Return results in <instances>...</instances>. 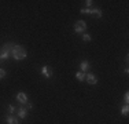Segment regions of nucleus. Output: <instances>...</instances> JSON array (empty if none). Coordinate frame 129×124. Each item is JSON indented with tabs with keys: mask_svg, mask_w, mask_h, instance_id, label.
Instances as JSON below:
<instances>
[{
	"mask_svg": "<svg viewBox=\"0 0 129 124\" xmlns=\"http://www.w3.org/2000/svg\"><path fill=\"white\" fill-rule=\"evenodd\" d=\"M6 74H7V72H6V69H3V68H0V80L4 79Z\"/></svg>",
	"mask_w": 129,
	"mask_h": 124,
	"instance_id": "14",
	"label": "nucleus"
},
{
	"mask_svg": "<svg viewBox=\"0 0 129 124\" xmlns=\"http://www.w3.org/2000/svg\"><path fill=\"white\" fill-rule=\"evenodd\" d=\"M11 50H13V44H10V43H7V44L3 46L2 52H0V62L7 61L8 58L11 57Z\"/></svg>",
	"mask_w": 129,
	"mask_h": 124,
	"instance_id": "2",
	"label": "nucleus"
},
{
	"mask_svg": "<svg viewBox=\"0 0 129 124\" xmlns=\"http://www.w3.org/2000/svg\"><path fill=\"white\" fill-rule=\"evenodd\" d=\"M91 15H93L95 18H102L103 17L102 10H100V8H91Z\"/></svg>",
	"mask_w": 129,
	"mask_h": 124,
	"instance_id": "9",
	"label": "nucleus"
},
{
	"mask_svg": "<svg viewBox=\"0 0 129 124\" xmlns=\"http://www.w3.org/2000/svg\"><path fill=\"white\" fill-rule=\"evenodd\" d=\"M85 81H88V84H98V79L93 73H85Z\"/></svg>",
	"mask_w": 129,
	"mask_h": 124,
	"instance_id": "4",
	"label": "nucleus"
},
{
	"mask_svg": "<svg viewBox=\"0 0 129 124\" xmlns=\"http://www.w3.org/2000/svg\"><path fill=\"white\" fill-rule=\"evenodd\" d=\"M124 101H125V104L128 105V102H129V94H128V92H125V95H124Z\"/></svg>",
	"mask_w": 129,
	"mask_h": 124,
	"instance_id": "18",
	"label": "nucleus"
},
{
	"mask_svg": "<svg viewBox=\"0 0 129 124\" xmlns=\"http://www.w3.org/2000/svg\"><path fill=\"white\" fill-rule=\"evenodd\" d=\"M11 55H13V58L15 61H21V59H25L27 57V52L22 46L15 44V46H13V50H11Z\"/></svg>",
	"mask_w": 129,
	"mask_h": 124,
	"instance_id": "1",
	"label": "nucleus"
},
{
	"mask_svg": "<svg viewBox=\"0 0 129 124\" xmlns=\"http://www.w3.org/2000/svg\"><path fill=\"white\" fill-rule=\"evenodd\" d=\"M128 112H129V106H128V105H125V106L121 108V114H122V116H128Z\"/></svg>",
	"mask_w": 129,
	"mask_h": 124,
	"instance_id": "12",
	"label": "nucleus"
},
{
	"mask_svg": "<svg viewBox=\"0 0 129 124\" xmlns=\"http://www.w3.org/2000/svg\"><path fill=\"white\" fill-rule=\"evenodd\" d=\"M22 106L25 108L26 110H30V109H33V105H32V104H29V102H26L25 105H22Z\"/></svg>",
	"mask_w": 129,
	"mask_h": 124,
	"instance_id": "15",
	"label": "nucleus"
},
{
	"mask_svg": "<svg viewBox=\"0 0 129 124\" xmlns=\"http://www.w3.org/2000/svg\"><path fill=\"white\" fill-rule=\"evenodd\" d=\"M17 117H18V119H22V120L26 119V117H27V110L23 106L17 108Z\"/></svg>",
	"mask_w": 129,
	"mask_h": 124,
	"instance_id": "5",
	"label": "nucleus"
},
{
	"mask_svg": "<svg viewBox=\"0 0 129 124\" xmlns=\"http://www.w3.org/2000/svg\"><path fill=\"white\" fill-rule=\"evenodd\" d=\"M74 32L76 33H84L85 30H87V22L85 21H82V19H80L77 21V22L74 24Z\"/></svg>",
	"mask_w": 129,
	"mask_h": 124,
	"instance_id": "3",
	"label": "nucleus"
},
{
	"mask_svg": "<svg viewBox=\"0 0 129 124\" xmlns=\"http://www.w3.org/2000/svg\"><path fill=\"white\" fill-rule=\"evenodd\" d=\"M76 79L78 81H85V73L84 72H77L76 73Z\"/></svg>",
	"mask_w": 129,
	"mask_h": 124,
	"instance_id": "11",
	"label": "nucleus"
},
{
	"mask_svg": "<svg viewBox=\"0 0 129 124\" xmlns=\"http://www.w3.org/2000/svg\"><path fill=\"white\" fill-rule=\"evenodd\" d=\"M82 14H91V8H81Z\"/></svg>",
	"mask_w": 129,
	"mask_h": 124,
	"instance_id": "17",
	"label": "nucleus"
},
{
	"mask_svg": "<svg viewBox=\"0 0 129 124\" xmlns=\"http://www.w3.org/2000/svg\"><path fill=\"white\" fill-rule=\"evenodd\" d=\"M82 40H84V42H91L92 37H91V35H88V33H84V35H82Z\"/></svg>",
	"mask_w": 129,
	"mask_h": 124,
	"instance_id": "13",
	"label": "nucleus"
},
{
	"mask_svg": "<svg viewBox=\"0 0 129 124\" xmlns=\"http://www.w3.org/2000/svg\"><path fill=\"white\" fill-rule=\"evenodd\" d=\"M41 74H43L44 77H47V79H51L54 73H52L51 68H48V66H43V68H41Z\"/></svg>",
	"mask_w": 129,
	"mask_h": 124,
	"instance_id": "7",
	"label": "nucleus"
},
{
	"mask_svg": "<svg viewBox=\"0 0 129 124\" xmlns=\"http://www.w3.org/2000/svg\"><path fill=\"white\" fill-rule=\"evenodd\" d=\"M80 69H81V72L85 73L88 69H89V62H88V61H82L81 65H80Z\"/></svg>",
	"mask_w": 129,
	"mask_h": 124,
	"instance_id": "10",
	"label": "nucleus"
},
{
	"mask_svg": "<svg viewBox=\"0 0 129 124\" xmlns=\"http://www.w3.org/2000/svg\"><path fill=\"white\" fill-rule=\"evenodd\" d=\"M17 101L19 102L21 105H25L26 102H27V95L25 94V92H22V91H19L17 94Z\"/></svg>",
	"mask_w": 129,
	"mask_h": 124,
	"instance_id": "6",
	"label": "nucleus"
},
{
	"mask_svg": "<svg viewBox=\"0 0 129 124\" xmlns=\"http://www.w3.org/2000/svg\"><path fill=\"white\" fill-rule=\"evenodd\" d=\"M92 3H93L92 0H87V2H85V4H87L88 7H91V6H92Z\"/></svg>",
	"mask_w": 129,
	"mask_h": 124,
	"instance_id": "19",
	"label": "nucleus"
},
{
	"mask_svg": "<svg viewBox=\"0 0 129 124\" xmlns=\"http://www.w3.org/2000/svg\"><path fill=\"white\" fill-rule=\"evenodd\" d=\"M7 110H8V113H10V114H13L14 112L17 110V108H15V106H13V105H10V106H8V109H7Z\"/></svg>",
	"mask_w": 129,
	"mask_h": 124,
	"instance_id": "16",
	"label": "nucleus"
},
{
	"mask_svg": "<svg viewBox=\"0 0 129 124\" xmlns=\"http://www.w3.org/2000/svg\"><path fill=\"white\" fill-rule=\"evenodd\" d=\"M6 120H7V124H19V119L17 116H13V114H8Z\"/></svg>",
	"mask_w": 129,
	"mask_h": 124,
	"instance_id": "8",
	"label": "nucleus"
}]
</instances>
